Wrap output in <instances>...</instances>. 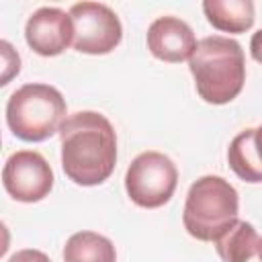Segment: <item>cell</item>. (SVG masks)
Wrapping results in <instances>:
<instances>
[{"label": "cell", "instance_id": "obj_17", "mask_svg": "<svg viewBox=\"0 0 262 262\" xmlns=\"http://www.w3.org/2000/svg\"><path fill=\"white\" fill-rule=\"evenodd\" d=\"M256 147H258V154H260V160H262V125L256 129Z\"/></svg>", "mask_w": 262, "mask_h": 262}, {"label": "cell", "instance_id": "obj_15", "mask_svg": "<svg viewBox=\"0 0 262 262\" xmlns=\"http://www.w3.org/2000/svg\"><path fill=\"white\" fill-rule=\"evenodd\" d=\"M8 262H51L49 256L41 250H33V248H25V250H18L16 254H12L8 258Z\"/></svg>", "mask_w": 262, "mask_h": 262}, {"label": "cell", "instance_id": "obj_6", "mask_svg": "<svg viewBox=\"0 0 262 262\" xmlns=\"http://www.w3.org/2000/svg\"><path fill=\"white\" fill-rule=\"evenodd\" d=\"M74 25V49L88 55L111 53L123 39V27L115 10L100 2H78L70 8Z\"/></svg>", "mask_w": 262, "mask_h": 262}, {"label": "cell", "instance_id": "obj_1", "mask_svg": "<svg viewBox=\"0 0 262 262\" xmlns=\"http://www.w3.org/2000/svg\"><path fill=\"white\" fill-rule=\"evenodd\" d=\"M61 168L80 186L102 184L117 164V135L111 121L96 111H78L59 127Z\"/></svg>", "mask_w": 262, "mask_h": 262}, {"label": "cell", "instance_id": "obj_4", "mask_svg": "<svg viewBox=\"0 0 262 262\" xmlns=\"http://www.w3.org/2000/svg\"><path fill=\"white\" fill-rule=\"evenodd\" d=\"M66 121V100L61 92L49 84H23L6 102L8 129L23 141H45L59 133Z\"/></svg>", "mask_w": 262, "mask_h": 262}, {"label": "cell", "instance_id": "obj_10", "mask_svg": "<svg viewBox=\"0 0 262 262\" xmlns=\"http://www.w3.org/2000/svg\"><path fill=\"white\" fill-rule=\"evenodd\" d=\"M203 12L209 25L223 33H246L256 18L252 0H205Z\"/></svg>", "mask_w": 262, "mask_h": 262}, {"label": "cell", "instance_id": "obj_8", "mask_svg": "<svg viewBox=\"0 0 262 262\" xmlns=\"http://www.w3.org/2000/svg\"><path fill=\"white\" fill-rule=\"evenodd\" d=\"M25 39L27 45L43 57L63 53L70 43H74V25L70 12H63L55 6L37 8L27 18Z\"/></svg>", "mask_w": 262, "mask_h": 262}, {"label": "cell", "instance_id": "obj_9", "mask_svg": "<svg viewBox=\"0 0 262 262\" xmlns=\"http://www.w3.org/2000/svg\"><path fill=\"white\" fill-rule=\"evenodd\" d=\"M145 41L151 55L168 63H180L184 59H190L199 43L192 29L178 16L156 18L147 29Z\"/></svg>", "mask_w": 262, "mask_h": 262}, {"label": "cell", "instance_id": "obj_3", "mask_svg": "<svg viewBox=\"0 0 262 262\" xmlns=\"http://www.w3.org/2000/svg\"><path fill=\"white\" fill-rule=\"evenodd\" d=\"M237 190L221 176H201L186 192L182 223L188 235L199 242H215L237 221Z\"/></svg>", "mask_w": 262, "mask_h": 262}, {"label": "cell", "instance_id": "obj_13", "mask_svg": "<svg viewBox=\"0 0 262 262\" xmlns=\"http://www.w3.org/2000/svg\"><path fill=\"white\" fill-rule=\"evenodd\" d=\"M63 262H117V250L96 231H78L63 246Z\"/></svg>", "mask_w": 262, "mask_h": 262}, {"label": "cell", "instance_id": "obj_14", "mask_svg": "<svg viewBox=\"0 0 262 262\" xmlns=\"http://www.w3.org/2000/svg\"><path fill=\"white\" fill-rule=\"evenodd\" d=\"M0 45H2V53H4V76H2V84H8V80L14 74H18V70H20V57H18L16 51H12V47H10L8 41H2Z\"/></svg>", "mask_w": 262, "mask_h": 262}, {"label": "cell", "instance_id": "obj_5", "mask_svg": "<svg viewBox=\"0 0 262 262\" xmlns=\"http://www.w3.org/2000/svg\"><path fill=\"white\" fill-rule=\"evenodd\" d=\"M178 184L176 164L162 151H143L127 168L125 190L129 199L143 209L166 205Z\"/></svg>", "mask_w": 262, "mask_h": 262}, {"label": "cell", "instance_id": "obj_16", "mask_svg": "<svg viewBox=\"0 0 262 262\" xmlns=\"http://www.w3.org/2000/svg\"><path fill=\"white\" fill-rule=\"evenodd\" d=\"M250 53H252V57L258 63H262V29L252 35V39H250Z\"/></svg>", "mask_w": 262, "mask_h": 262}, {"label": "cell", "instance_id": "obj_2", "mask_svg": "<svg viewBox=\"0 0 262 262\" xmlns=\"http://www.w3.org/2000/svg\"><path fill=\"white\" fill-rule=\"evenodd\" d=\"M188 70L199 96L209 104H227L244 88L246 57L235 39L211 35L196 43Z\"/></svg>", "mask_w": 262, "mask_h": 262}, {"label": "cell", "instance_id": "obj_12", "mask_svg": "<svg viewBox=\"0 0 262 262\" xmlns=\"http://www.w3.org/2000/svg\"><path fill=\"white\" fill-rule=\"evenodd\" d=\"M258 242L260 237L254 225L237 219L213 242V246L223 262H250L258 252Z\"/></svg>", "mask_w": 262, "mask_h": 262}, {"label": "cell", "instance_id": "obj_11", "mask_svg": "<svg viewBox=\"0 0 262 262\" xmlns=\"http://www.w3.org/2000/svg\"><path fill=\"white\" fill-rule=\"evenodd\" d=\"M229 168L244 182H262V160L256 147V129L239 131L227 147Z\"/></svg>", "mask_w": 262, "mask_h": 262}, {"label": "cell", "instance_id": "obj_18", "mask_svg": "<svg viewBox=\"0 0 262 262\" xmlns=\"http://www.w3.org/2000/svg\"><path fill=\"white\" fill-rule=\"evenodd\" d=\"M258 258H260V262H262V237H260V242H258Z\"/></svg>", "mask_w": 262, "mask_h": 262}, {"label": "cell", "instance_id": "obj_7", "mask_svg": "<svg viewBox=\"0 0 262 262\" xmlns=\"http://www.w3.org/2000/svg\"><path fill=\"white\" fill-rule=\"evenodd\" d=\"M6 192L20 203H37L53 188V170L47 160L33 149L14 151L2 168Z\"/></svg>", "mask_w": 262, "mask_h": 262}]
</instances>
